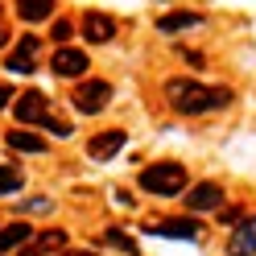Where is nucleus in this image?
Returning a JSON list of instances; mask_svg holds the SVG:
<instances>
[{
    "instance_id": "nucleus-15",
    "label": "nucleus",
    "mask_w": 256,
    "mask_h": 256,
    "mask_svg": "<svg viewBox=\"0 0 256 256\" xmlns=\"http://www.w3.org/2000/svg\"><path fill=\"white\" fill-rule=\"evenodd\" d=\"M29 236H34V228H29V223H8V228H0V256L25 248Z\"/></svg>"
},
{
    "instance_id": "nucleus-9",
    "label": "nucleus",
    "mask_w": 256,
    "mask_h": 256,
    "mask_svg": "<svg viewBox=\"0 0 256 256\" xmlns=\"http://www.w3.org/2000/svg\"><path fill=\"white\" fill-rule=\"evenodd\" d=\"M66 248V232L62 228H46V232H34L29 244L21 248V256H58Z\"/></svg>"
},
{
    "instance_id": "nucleus-7",
    "label": "nucleus",
    "mask_w": 256,
    "mask_h": 256,
    "mask_svg": "<svg viewBox=\"0 0 256 256\" xmlns=\"http://www.w3.org/2000/svg\"><path fill=\"white\" fill-rule=\"evenodd\" d=\"M116 17L112 12H100V8H87L83 12V38L91 42V46H104V42H112L116 38Z\"/></svg>"
},
{
    "instance_id": "nucleus-23",
    "label": "nucleus",
    "mask_w": 256,
    "mask_h": 256,
    "mask_svg": "<svg viewBox=\"0 0 256 256\" xmlns=\"http://www.w3.org/2000/svg\"><path fill=\"white\" fill-rule=\"evenodd\" d=\"M58 256H95V252H91V248H62Z\"/></svg>"
},
{
    "instance_id": "nucleus-10",
    "label": "nucleus",
    "mask_w": 256,
    "mask_h": 256,
    "mask_svg": "<svg viewBox=\"0 0 256 256\" xmlns=\"http://www.w3.org/2000/svg\"><path fill=\"white\" fill-rule=\"evenodd\" d=\"M12 112H17L21 128H34V124H42L46 116H50V108H46V95H42V91H25L21 100H12Z\"/></svg>"
},
{
    "instance_id": "nucleus-14",
    "label": "nucleus",
    "mask_w": 256,
    "mask_h": 256,
    "mask_svg": "<svg viewBox=\"0 0 256 256\" xmlns=\"http://www.w3.org/2000/svg\"><path fill=\"white\" fill-rule=\"evenodd\" d=\"M194 25H202V17L198 12H190V8H182V12H166V17H157V34H182V29H194Z\"/></svg>"
},
{
    "instance_id": "nucleus-5",
    "label": "nucleus",
    "mask_w": 256,
    "mask_h": 256,
    "mask_svg": "<svg viewBox=\"0 0 256 256\" xmlns=\"http://www.w3.org/2000/svg\"><path fill=\"white\" fill-rule=\"evenodd\" d=\"M87 66H91L87 54H83V50H74V46H58L54 58H50V70H54L58 78H83Z\"/></svg>"
},
{
    "instance_id": "nucleus-8",
    "label": "nucleus",
    "mask_w": 256,
    "mask_h": 256,
    "mask_svg": "<svg viewBox=\"0 0 256 256\" xmlns=\"http://www.w3.org/2000/svg\"><path fill=\"white\" fill-rule=\"evenodd\" d=\"M190 211H223V186L219 182H194L190 186V194H182Z\"/></svg>"
},
{
    "instance_id": "nucleus-1",
    "label": "nucleus",
    "mask_w": 256,
    "mask_h": 256,
    "mask_svg": "<svg viewBox=\"0 0 256 256\" xmlns=\"http://www.w3.org/2000/svg\"><path fill=\"white\" fill-rule=\"evenodd\" d=\"M166 104L182 116H202V112H219L232 104L228 87H202L194 78H166Z\"/></svg>"
},
{
    "instance_id": "nucleus-19",
    "label": "nucleus",
    "mask_w": 256,
    "mask_h": 256,
    "mask_svg": "<svg viewBox=\"0 0 256 256\" xmlns=\"http://www.w3.org/2000/svg\"><path fill=\"white\" fill-rule=\"evenodd\" d=\"M42 128H46L50 136H58V140H66V136L74 132V124H70V120H62V116H46V120H42Z\"/></svg>"
},
{
    "instance_id": "nucleus-13",
    "label": "nucleus",
    "mask_w": 256,
    "mask_h": 256,
    "mask_svg": "<svg viewBox=\"0 0 256 256\" xmlns=\"http://www.w3.org/2000/svg\"><path fill=\"white\" fill-rule=\"evenodd\" d=\"M4 145L12 153H46L50 145H46V136H38L34 128H8L4 132Z\"/></svg>"
},
{
    "instance_id": "nucleus-16",
    "label": "nucleus",
    "mask_w": 256,
    "mask_h": 256,
    "mask_svg": "<svg viewBox=\"0 0 256 256\" xmlns=\"http://www.w3.org/2000/svg\"><path fill=\"white\" fill-rule=\"evenodd\" d=\"M50 12H54V0H17V17L29 21V25H34V21H46Z\"/></svg>"
},
{
    "instance_id": "nucleus-20",
    "label": "nucleus",
    "mask_w": 256,
    "mask_h": 256,
    "mask_svg": "<svg viewBox=\"0 0 256 256\" xmlns=\"http://www.w3.org/2000/svg\"><path fill=\"white\" fill-rule=\"evenodd\" d=\"M70 34H74V25H70L66 17H58V21H54V29H50V38H54L58 46H66V42H70Z\"/></svg>"
},
{
    "instance_id": "nucleus-2",
    "label": "nucleus",
    "mask_w": 256,
    "mask_h": 256,
    "mask_svg": "<svg viewBox=\"0 0 256 256\" xmlns=\"http://www.w3.org/2000/svg\"><path fill=\"white\" fill-rule=\"evenodd\" d=\"M140 190L145 194H157V198H178L186 194V166L182 162H157V166H145L140 170Z\"/></svg>"
},
{
    "instance_id": "nucleus-24",
    "label": "nucleus",
    "mask_w": 256,
    "mask_h": 256,
    "mask_svg": "<svg viewBox=\"0 0 256 256\" xmlns=\"http://www.w3.org/2000/svg\"><path fill=\"white\" fill-rule=\"evenodd\" d=\"M8 46V25H4V12H0V50Z\"/></svg>"
},
{
    "instance_id": "nucleus-12",
    "label": "nucleus",
    "mask_w": 256,
    "mask_h": 256,
    "mask_svg": "<svg viewBox=\"0 0 256 256\" xmlns=\"http://www.w3.org/2000/svg\"><path fill=\"white\" fill-rule=\"evenodd\" d=\"M228 256H256V219H240L228 240Z\"/></svg>"
},
{
    "instance_id": "nucleus-3",
    "label": "nucleus",
    "mask_w": 256,
    "mask_h": 256,
    "mask_svg": "<svg viewBox=\"0 0 256 256\" xmlns=\"http://www.w3.org/2000/svg\"><path fill=\"white\" fill-rule=\"evenodd\" d=\"M70 104L83 112V116H100V112L112 104V83H104V78H83V83L74 87Z\"/></svg>"
},
{
    "instance_id": "nucleus-22",
    "label": "nucleus",
    "mask_w": 256,
    "mask_h": 256,
    "mask_svg": "<svg viewBox=\"0 0 256 256\" xmlns=\"http://www.w3.org/2000/svg\"><path fill=\"white\" fill-rule=\"evenodd\" d=\"M50 206H54L50 198H29V202H25V211H50Z\"/></svg>"
},
{
    "instance_id": "nucleus-6",
    "label": "nucleus",
    "mask_w": 256,
    "mask_h": 256,
    "mask_svg": "<svg viewBox=\"0 0 256 256\" xmlns=\"http://www.w3.org/2000/svg\"><path fill=\"white\" fill-rule=\"evenodd\" d=\"M124 140H128L124 128H104V132H95L87 140V157H91V162H112V157L124 149Z\"/></svg>"
},
{
    "instance_id": "nucleus-11",
    "label": "nucleus",
    "mask_w": 256,
    "mask_h": 256,
    "mask_svg": "<svg viewBox=\"0 0 256 256\" xmlns=\"http://www.w3.org/2000/svg\"><path fill=\"white\" fill-rule=\"evenodd\" d=\"M38 50H42V42H38L34 34H25V38L17 42V50L8 54L4 66H8V70H17V74H29V70L38 66Z\"/></svg>"
},
{
    "instance_id": "nucleus-18",
    "label": "nucleus",
    "mask_w": 256,
    "mask_h": 256,
    "mask_svg": "<svg viewBox=\"0 0 256 256\" xmlns=\"http://www.w3.org/2000/svg\"><path fill=\"white\" fill-rule=\"evenodd\" d=\"M104 240H108L112 248H120V252H128V256H136V252H140V248H136V240H132V236H124L120 228H108V232H104Z\"/></svg>"
},
{
    "instance_id": "nucleus-17",
    "label": "nucleus",
    "mask_w": 256,
    "mask_h": 256,
    "mask_svg": "<svg viewBox=\"0 0 256 256\" xmlns=\"http://www.w3.org/2000/svg\"><path fill=\"white\" fill-rule=\"evenodd\" d=\"M25 186V174L17 166H0V194H17Z\"/></svg>"
},
{
    "instance_id": "nucleus-4",
    "label": "nucleus",
    "mask_w": 256,
    "mask_h": 256,
    "mask_svg": "<svg viewBox=\"0 0 256 256\" xmlns=\"http://www.w3.org/2000/svg\"><path fill=\"white\" fill-rule=\"evenodd\" d=\"M145 232L149 236H166V240H198L202 223L194 215H178V219H153V223H145Z\"/></svg>"
},
{
    "instance_id": "nucleus-21",
    "label": "nucleus",
    "mask_w": 256,
    "mask_h": 256,
    "mask_svg": "<svg viewBox=\"0 0 256 256\" xmlns=\"http://www.w3.org/2000/svg\"><path fill=\"white\" fill-rule=\"evenodd\" d=\"M12 95H17V91H12L8 83H0V112H4V108H12Z\"/></svg>"
}]
</instances>
